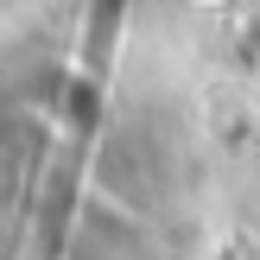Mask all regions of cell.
Returning a JSON list of instances; mask_svg holds the SVG:
<instances>
[{"mask_svg":"<svg viewBox=\"0 0 260 260\" xmlns=\"http://www.w3.org/2000/svg\"><path fill=\"white\" fill-rule=\"evenodd\" d=\"M210 7H216V0H210Z\"/></svg>","mask_w":260,"mask_h":260,"instance_id":"obj_1","label":"cell"}]
</instances>
